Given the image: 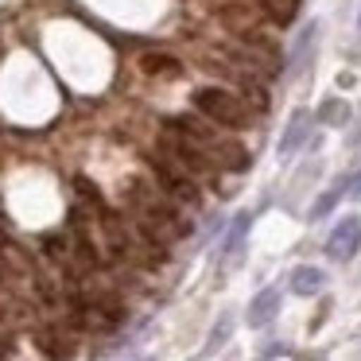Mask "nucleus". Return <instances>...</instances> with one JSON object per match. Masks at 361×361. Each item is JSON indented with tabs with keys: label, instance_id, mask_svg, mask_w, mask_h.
Returning <instances> with one entry per match:
<instances>
[{
	"label": "nucleus",
	"instance_id": "f257e3e1",
	"mask_svg": "<svg viewBox=\"0 0 361 361\" xmlns=\"http://www.w3.org/2000/svg\"><path fill=\"white\" fill-rule=\"evenodd\" d=\"M195 109L202 117H210L214 125H226V128H249V109L241 105V97L229 94V90L218 86H206L195 94Z\"/></svg>",
	"mask_w": 361,
	"mask_h": 361
},
{
	"label": "nucleus",
	"instance_id": "f03ea898",
	"mask_svg": "<svg viewBox=\"0 0 361 361\" xmlns=\"http://www.w3.org/2000/svg\"><path fill=\"white\" fill-rule=\"evenodd\" d=\"M357 249H361V218H342L326 241V252L334 260H350Z\"/></svg>",
	"mask_w": 361,
	"mask_h": 361
},
{
	"label": "nucleus",
	"instance_id": "7ed1b4c3",
	"mask_svg": "<svg viewBox=\"0 0 361 361\" xmlns=\"http://www.w3.org/2000/svg\"><path fill=\"white\" fill-rule=\"evenodd\" d=\"M159 179H164L167 195H171L175 202L198 206V187H195V179H190V175H179V171H171L167 164H159Z\"/></svg>",
	"mask_w": 361,
	"mask_h": 361
},
{
	"label": "nucleus",
	"instance_id": "20e7f679",
	"mask_svg": "<svg viewBox=\"0 0 361 361\" xmlns=\"http://www.w3.org/2000/svg\"><path fill=\"white\" fill-rule=\"evenodd\" d=\"M276 311H280V291L264 288L257 299H252V307H249V326H268V322L276 319Z\"/></svg>",
	"mask_w": 361,
	"mask_h": 361
},
{
	"label": "nucleus",
	"instance_id": "39448f33",
	"mask_svg": "<svg viewBox=\"0 0 361 361\" xmlns=\"http://www.w3.org/2000/svg\"><path fill=\"white\" fill-rule=\"evenodd\" d=\"M307 133H311V113L299 109L295 117H291L288 133L280 136V156H291V152H299V144L307 140Z\"/></svg>",
	"mask_w": 361,
	"mask_h": 361
},
{
	"label": "nucleus",
	"instance_id": "423d86ee",
	"mask_svg": "<svg viewBox=\"0 0 361 361\" xmlns=\"http://www.w3.org/2000/svg\"><path fill=\"white\" fill-rule=\"evenodd\" d=\"M322 280H326V276H322L319 268L303 264V268H295V272H291V291H295V295H319Z\"/></svg>",
	"mask_w": 361,
	"mask_h": 361
},
{
	"label": "nucleus",
	"instance_id": "0eeeda50",
	"mask_svg": "<svg viewBox=\"0 0 361 361\" xmlns=\"http://www.w3.org/2000/svg\"><path fill=\"white\" fill-rule=\"evenodd\" d=\"M140 71L148 74V78H179L183 66L175 63L171 55H144L140 59Z\"/></svg>",
	"mask_w": 361,
	"mask_h": 361
},
{
	"label": "nucleus",
	"instance_id": "6e6552de",
	"mask_svg": "<svg viewBox=\"0 0 361 361\" xmlns=\"http://www.w3.org/2000/svg\"><path fill=\"white\" fill-rule=\"evenodd\" d=\"M260 8H264L280 27H288L291 20L299 16V0H260Z\"/></svg>",
	"mask_w": 361,
	"mask_h": 361
},
{
	"label": "nucleus",
	"instance_id": "1a4fd4ad",
	"mask_svg": "<svg viewBox=\"0 0 361 361\" xmlns=\"http://www.w3.org/2000/svg\"><path fill=\"white\" fill-rule=\"evenodd\" d=\"M214 152H218V159L229 171H245V167H249V152H245L241 144H214Z\"/></svg>",
	"mask_w": 361,
	"mask_h": 361
},
{
	"label": "nucleus",
	"instance_id": "9d476101",
	"mask_svg": "<svg viewBox=\"0 0 361 361\" xmlns=\"http://www.w3.org/2000/svg\"><path fill=\"white\" fill-rule=\"evenodd\" d=\"M245 229H249V214H241V218L233 221V229H229V237H226V257H229V260L237 257V249H241V241H245Z\"/></svg>",
	"mask_w": 361,
	"mask_h": 361
},
{
	"label": "nucleus",
	"instance_id": "9b49d317",
	"mask_svg": "<svg viewBox=\"0 0 361 361\" xmlns=\"http://www.w3.org/2000/svg\"><path fill=\"white\" fill-rule=\"evenodd\" d=\"M319 121H326V125H345V121H350V105L345 102H326L319 109Z\"/></svg>",
	"mask_w": 361,
	"mask_h": 361
},
{
	"label": "nucleus",
	"instance_id": "f8f14e48",
	"mask_svg": "<svg viewBox=\"0 0 361 361\" xmlns=\"http://www.w3.org/2000/svg\"><path fill=\"white\" fill-rule=\"evenodd\" d=\"M338 195H342V190H330V195H322V198H319V202H314V210H311V218H322V214H326V210H330V206H334V202H338Z\"/></svg>",
	"mask_w": 361,
	"mask_h": 361
},
{
	"label": "nucleus",
	"instance_id": "ddd939ff",
	"mask_svg": "<svg viewBox=\"0 0 361 361\" xmlns=\"http://www.w3.org/2000/svg\"><path fill=\"white\" fill-rule=\"evenodd\" d=\"M345 195H350V198H357V202H361V171L353 175L350 183H345Z\"/></svg>",
	"mask_w": 361,
	"mask_h": 361
},
{
	"label": "nucleus",
	"instance_id": "4468645a",
	"mask_svg": "<svg viewBox=\"0 0 361 361\" xmlns=\"http://www.w3.org/2000/svg\"><path fill=\"white\" fill-rule=\"evenodd\" d=\"M357 27H361V24H357Z\"/></svg>",
	"mask_w": 361,
	"mask_h": 361
}]
</instances>
